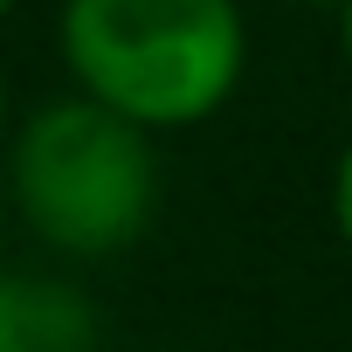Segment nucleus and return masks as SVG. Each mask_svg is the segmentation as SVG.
<instances>
[{
	"label": "nucleus",
	"mask_w": 352,
	"mask_h": 352,
	"mask_svg": "<svg viewBox=\"0 0 352 352\" xmlns=\"http://www.w3.org/2000/svg\"><path fill=\"white\" fill-rule=\"evenodd\" d=\"M331 228H338V242H345V256H352V138H345V152H338V166H331Z\"/></svg>",
	"instance_id": "obj_4"
},
{
	"label": "nucleus",
	"mask_w": 352,
	"mask_h": 352,
	"mask_svg": "<svg viewBox=\"0 0 352 352\" xmlns=\"http://www.w3.org/2000/svg\"><path fill=\"white\" fill-rule=\"evenodd\" d=\"M8 201L63 263L124 256L159 214V131L69 90L35 104L8 138Z\"/></svg>",
	"instance_id": "obj_2"
},
{
	"label": "nucleus",
	"mask_w": 352,
	"mask_h": 352,
	"mask_svg": "<svg viewBox=\"0 0 352 352\" xmlns=\"http://www.w3.org/2000/svg\"><path fill=\"white\" fill-rule=\"evenodd\" d=\"M283 8H338V0H283Z\"/></svg>",
	"instance_id": "obj_7"
},
{
	"label": "nucleus",
	"mask_w": 352,
	"mask_h": 352,
	"mask_svg": "<svg viewBox=\"0 0 352 352\" xmlns=\"http://www.w3.org/2000/svg\"><path fill=\"white\" fill-rule=\"evenodd\" d=\"M97 304L69 276L0 270V352H97Z\"/></svg>",
	"instance_id": "obj_3"
},
{
	"label": "nucleus",
	"mask_w": 352,
	"mask_h": 352,
	"mask_svg": "<svg viewBox=\"0 0 352 352\" xmlns=\"http://www.w3.org/2000/svg\"><path fill=\"white\" fill-rule=\"evenodd\" d=\"M331 14H338V56H345V69H352V0H338Z\"/></svg>",
	"instance_id": "obj_6"
},
{
	"label": "nucleus",
	"mask_w": 352,
	"mask_h": 352,
	"mask_svg": "<svg viewBox=\"0 0 352 352\" xmlns=\"http://www.w3.org/2000/svg\"><path fill=\"white\" fill-rule=\"evenodd\" d=\"M14 8H21V0H0V21H8V14H14Z\"/></svg>",
	"instance_id": "obj_8"
},
{
	"label": "nucleus",
	"mask_w": 352,
	"mask_h": 352,
	"mask_svg": "<svg viewBox=\"0 0 352 352\" xmlns=\"http://www.w3.org/2000/svg\"><path fill=\"white\" fill-rule=\"evenodd\" d=\"M56 56L69 83L145 131H194L249 76L242 0H63Z\"/></svg>",
	"instance_id": "obj_1"
},
{
	"label": "nucleus",
	"mask_w": 352,
	"mask_h": 352,
	"mask_svg": "<svg viewBox=\"0 0 352 352\" xmlns=\"http://www.w3.org/2000/svg\"><path fill=\"white\" fill-rule=\"evenodd\" d=\"M14 97H8V76H0V159H8V138H14Z\"/></svg>",
	"instance_id": "obj_5"
}]
</instances>
